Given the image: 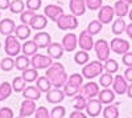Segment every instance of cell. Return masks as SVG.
<instances>
[{"instance_id":"9","label":"cell","mask_w":132,"mask_h":118,"mask_svg":"<svg viewBox=\"0 0 132 118\" xmlns=\"http://www.w3.org/2000/svg\"><path fill=\"white\" fill-rule=\"evenodd\" d=\"M79 94H82L83 97H86L87 100L94 98L95 95L99 94V85L96 82H87L83 84L81 89H79Z\"/></svg>"},{"instance_id":"22","label":"cell","mask_w":132,"mask_h":118,"mask_svg":"<svg viewBox=\"0 0 132 118\" xmlns=\"http://www.w3.org/2000/svg\"><path fill=\"white\" fill-rule=\"evenodd\" d=\"M129 4L126 2V0H118L114 5V9H115V15L118 17H124L129 13Z\"/></svg>"},{"instance_id":"39","label":"cell","mask_w":132,"mask_h":118,"mask_svg":"<svg viewBox=\"0 0 132 118\" xmlns=\"http://www.w3.org/2000/svg\"><path fill=\"white\" fill-rule=\"evenodd\" d=\"M36 16V12L35 11H30V9H27L24 11V12H21L20 13V20H21V23L23 24H30V21L33 20V17Z\"/></svg>"},{"instance_id":"16","label":"cell","mask_w":132,"mask_h":118,"mask_svg":"<svg viewBox=\"0 0 132 118\" xmlns=\"http://www.w3.org/2000/svg\"><path fill=\"white\" fill-rule=\"evenodd\" d=\"M112 88H114V92H115L116 94H124V93H127V90H128V84H127L126 77L120 76V74H118L116 77H114Z\"/></svg>"},{"instance_id":"5","label":"cell","mask_w":132,"mask_h":118,"mask_svg":"<svg viewBox=\"0 0 132 118\" xmlns=\"http://www.w3.org/2000/svg\"><path fill=\"white\" fill-rule=\"evenodd\" d=\"M57 25L61 31H73L78 27V20H77V16L71 15H62L57 21Z\"/></svg>"},{"instance_id":"34","label":"cell","mask_w":132,"mask_h":118,"mask_svg":"<svg viewBox=\"0 0 132 118\" xmlns=\"http://www.w3.org/2000/svg\"><path fill=\"white\" fill-rule=\"evenodd\" d=\"M12 90H13L12 85L8 84L7 81H4L2 85H0V101L7 100L9 95H11V93H12Z\"/></svg>"},{"instance_id":"29","label":"cell","mask_w":132,"mask_h":118,"mask_svg":"<svg viewBox=\"0 0 132 118\" xmlns=\"http://www.w3.org/2000/svg\"><path fill=\"white\" fill-rule=\"evenodd\" d=\"M29 65H32V62H30V60L28 58V56H25V55L17 56L16 60H15V67H16V69H19V70H21V72L25 70V69H28Z\"/></svg>"},{"instance_id":"37","label":"cell","mask_w":132,"mask_h":118,"mask_svg":"<svg viewBox=\"0 0 132 118\" xmlns=\"http://www.w3.org/2000/svg\"><path fill=\"white\" fill-rule=\"evenodd\" d=\"M24 2L23 0H13V2H11V5H9V11L12 13H21L24 12Z\"/></svg>"},{"instance_id":"25","label":"cell","mask_w":132,"mask_h":118,"mask_svg":"<svg viewBox=\"0 0 132 118\" xmlns=\"http://www.w3.org/2000/svg\"><path fill=\"white\" fill-rule=\"evenodd\" d=\"M37 49H38V45L36 44L35 40H32V41H25L24 42L23 48H21V52H23L25 56H35Z\"/></svg>"},{"instance_id":"41","label":"cell","mask_w":132,"mask_h":118,"mask_svg":"<svg viewBox=\"0 0 132 118\" xmlns=\"http://www.w3.org/2000/svg\"><path fill=\"white\" fill-rule=\"evenodd\" d=\"M12 88L16 93H20V92H23L27 86H25V81L23 77H15L13 81H12Z\"/></svg>"},{"instance_id":"35","label":"cell","mask_w":132,"mask_h":118,"mask_svg":"<svg viewBox=\"0 0 132 118\" xmlns=\"http://www.w3.org/2000/svg\"><path fill=\"white\" fill-rule=\"evenodd\" d=\"M83 74H79V73H73L71 76L69 77V80H68V84H70V85H73V86H77V88H79L81 89V86L83 85Z\"/></svg>"},{"instance_id":"12","label":"cell","mask_w":132,"mask_h":118,"mask_svg":"<svg viewBox=\"0 0 132 118\" xmlns=\"http://www.w3.org/2000/svg\"><path fill=\"white\" fill-rule=\"evenodd\" d=\"M102 102L99 100H94V98H90L87 100V105H86V112L90 117H98L102 112Z\"/></svg>"},{"instance_id":"55","label":"cell","mask_w":132,"mask_h":118,"mask_svg":"<svg viewBox=\"0 0 132 118\" xmlns=\"http://www.w3.org/2000/svg\"><path fill=\"white\" fill-rule=\"evenodd\" d=\"M128 16H129V20H131V21H132V9H131V11H129V13H128Z\"/></svg>"},{"instance_id":"54","label":"cell","mask_w":132,"mask_h":118,"mask_svg":"<svg viewBox=\"0 0 132 118\" xmlns=\"http://www.w3.org/2000/svg\"><path fill=\"white\" fill-rule=\"evenodd\" d=\"M127 94H128V97L132 98V82L128 85V90H127Z\"/></svg>"},{"instance_id":"15","label":"cell","mask_w":132,"mask_h":118,"mask_svg":"<svg viewBox=\"0 0 132 118\" xmlns=\"http://www.w3.org/2000/svg\"><path fill=\"white\" fill-rule=\"evenodd\" d=\"M69 7H70V11L74 16H82L85 15L86 12V0H70L69 3Z\"/></svg>"},{"instance_id":"36","label":"cell","mask_w":132,"mask_h":118,"mask_svg":"<svg viewBox=\"0 0 132 118\" xmlns=\"http://www.w3.org/2000/svg\"><path fill=\"white\" fill-rule=\"evenodd\" d=\"M102 28H103V23H102L101 20H93L91 23L87 25V31H89L93 36L94 35H98L99 32L102 31Z\"/></svg>"},{"instance_id":"24","label":"cell","mask_w":132,"mask_h":118,"mask_svg":"<svg viewBox=\"0 0 132 118\" xmlns=\"http://www.w3.org/2000/svg\"><path fill=\"white\" fill-rule=\"evenodd\" d=\"M23 97L27 98V100H40L41 97V90L37 88V86H27L24 90H23Z\"/></svg>"},{"instance_id":"56","label":"cell","mask_w":132,"mask_h":118,"mask_svg":"<svg viewBox=\"0 0 132 118\" xmlns=\"http://www.w3.org/2000/svg\"><path fill=\"white\" fill-rule=\"evenodd\" d=\"M126 2H127L128 4H132V0H126Z\"/></svg>"},{"instance_id":"1","label":"cell","mask_w":132,"mask_h":118,"mask_svg":"<svg viewBox=\"0 0 132 118\" xmlns=\"http://www.w3.org/2000/svg\"><path fill=\"white\" fill-rule=\"evenodd\" d=\"M46 77L50 80V82H52V85L54 88L65 86V84L68 82V80H69L68 73H66L63 65L60 64V62H53L52 65L48 68Z\"/></svg>"},{"instance_id":"57","label":"cell","mask_w":132,"mask_h":118,"mask_svg":"<svg viewBox=\"0 0 132 118\" xmlns=\"http://www.w3.org/2000/svg\"><path fill=\"white\" fill-rule=\"evenodd\" d=\"M16 118H25V117H21V115H20V117H16Z\"/></svg>"},{"instance_id":"44","label":"cell","mask_w":132,"mask_h":118,"mask_svg":"<svg viewBox=\"0 0 132 118\" xmlns=\"http://www.w3.org/2000/svg\"><path fill=\"white\" fill-rule=\"evenodd\" d=\"M65 114H66V109L63 106H56V108H53V110L50 112L52 118H63Z\"/></svg>"},{"instance_id":"51","label":"cell","mask_w":132,"mask_h":118,"mask_svg":"<svg viewBox=\"0 0 132 118\" xmlns=\"http://www.w3.org/2000/svg\"><path fill=\"white\" fill-rule=\"evenodd\" d=\"M124 77H126L127 81L132 82V67H128V68L126 69V72H124Z\"/></svg>"},{"instance_id":"13","label":"cell","mask_w":132,"mask_h":118,"mask_svg":"<svg viewBox=\"0 0 132 118\" xmlns=\"http://www.w3.org/2000/svg\"><path fill=\"white\" fill-rule=\"evenodd\" d=\"M61 44L63 45L66 52H73V50H75L77 45H78V37H77L75 33H68L63 36Z\"/></svg>"},{"instance_id":"14","label":"cell","mask_w":132,"mask_h":118,"mask_svg":"<svg viewBox=\"0 0 132 118\" xmlns=\"http://www.w3.org/2000/svg\"><path fill=\"white\" fill-rule=\"evenodd\" d=\"M37 108H36V102L33 100H24L21 102V106H20V115L21 117H29L32 115L33 113H36Z\"/></svg>"},{"instance_id":"38","label":"cell","mask_w":132,"mask_h":118,"mask_svg":"<svg viewBox=\"0 0 132 118\" xmlns=\"http://www.w3.org/2000/svg\"><path fill=\"white\" fill-rule=\"evenodd\" d=\"M99 84L103 88H110L111 85L114 84V77H112V73H103L101 76V80H99Z\"/></svg>"},{"instance_id":"21","label":"cell","mask_w":132,"mask_h":118,"mask_svg":"<svg viewBox=\"0 0 132 118\" xmlns=\"http://www.w3.org/2000/svg\"><path fill=\"white\" fill-rule=\"evenodd\" d=\"M65 52V48L62 44H58V42H52V44L48 47V55L52 58H61L62 55Z\"/></svg>"},{"instance_id":"4","label":"cell","mask_w":132,"mask_h":118,"mask_svg":"<svg viewBox=\"0 0 132 118\" xmlns=\"http://www.w3.org/2000/svg\"><path fill=\"white\" fill-rule=\"evenodd\" d=\"M94 49H95V53H96V57L99 61H106L110 58V50H111V47L110 44L101 39V40H96L95 44H94Z\"/></svg>"},{"instance_id":"43","label":"cell","mask_w":132,"mask_h":118,"mask_svg":"<svg viewBox=\"0 0 132 118\" xmlns=\"http://www.w3.org/2000/svg\"><path fill=\"white\" fill-rule=\"evenodd\" d=\"M63 93L68 95V97H74L75 94H78V93H79V88L73 86V85H70V84L66 82V84H65V86H63Z\"/></svg>"},{"instance_id":"27","label":"cell","mask_w":132,"mask_h":118,"mask_svg":"<svg viewBox=\"0 0 132 118\" xmlns=\"http://www.w3.org/2000/svg\"><path fill=\"white\" fill-rule=\"evenodd\" d=\"M15 33H16V37L19 40H27L30 36V28L28 27V24L17 25L15 29Z\"/></svg>"},{"instance_id":"49","label":"cell","mask_w":132,"mask_h":118,"mask_svg":"<svg viewBox=\"0 0 132 118\" xmlns=\"http://www.w3.org/2000/svg\"><path fill=\"white\" fill-rule=\"evenodd\" d=\"M123 64L126 67H132V52H127L123 55V58H122Z\"/></svg>"},{"instance_id":"42","label":"cell","mask_w":132,"mask_h":118,"mask_svg":"<svg viewBox=\"0 0 132 118\" xmlns=\"http://www.w3.org/2000/svg\"><path fill=\"white\" fill-rule=\"evenodd\" d=\"M104 69L108 73H115V72H118L119 65H118V62L114 58H108V60L104 61Z\"/></svg>"},{"instance_id":"45","label":"cell","mask_w":132,"mask_h":118,"mask_svg":"<svg viewBox=\"0 0 132 118\" xmlns=\"http://www.w3.org/2000/svg\"><path fill=\"white\" fill-rule=\"evenodd\" d=\"M35 118H52V117H50V113L48 112V109L45 106H40V108H37V110L35 113Z\"/></svg>"},{"instance_id":"11","label":"cell","mask_w":132,"mask_h":118,"mask_svg":"<svg viewBox=\"0 0 132 118\" xmlns=\"http://www.w3.org/2000/svg\"><path fill=\"white\" fill-rule=\"evenodd\" d=\"M44 13L45 16L53 21H57L62 15H63V9L60 7V5H56V4H48L44 9Z\"/></svg>"},{"instance_id":"6","label":"cell","mask_w":132,"mask_h":118,"mask_svg":"<svg viewBox=\"0 0 132 118\" xmlns=\"http://www.w3.org/2000/svg\"><path fill=\"white\" fill-rule=\"evenodd\" d=\"M32 67L33 68H36L37 70L38 69H46L49 68L52 64H53V58L48 55V56H44V55H35V56H32Z\"/></svg>"},{"instance_id":"40","label":"cell","mask_w":132,"mask_h":118,"mask_svg":"<svg viewBox=\"0 0 132 118\" xmlns=\"http://www.w3.org/2000/svg\"><path fill=\"white\" fill-rule=\"evenodd\" d=\"M15 68V60H12V57H5L0 61V69L4 72H9Z\"/></svg>"},{"instance_id":"2","label":"cell","mask_w":132,"mask_h":118,"mask_svg":"<svg viewBox=\"0 0 132 118\" xmlns=\"http://www.w3.org/2000/svg\"><path fill=\"white\" fill-rule=\"evenodd\" d=\"M104 67L102 65V61H91L89 64H86L82 69V74L83 77L90 80V78H94L96 76H99L102 72H103Z\"/></svg>"},{"instance_id":"58","label":"cell","mask_w":132,"mask_h":118,"mask_svg":"<svg viewBox=\"0 0 132 118\" xmlns=\"http://www.w3.org/2000/svg\"><path fill=\"white\" fill-rule=\"evenodd\" d=\"M0 16H2V9H0Z\"/></svg>"},{"instance_id":"47","label":"cell","mask_w":132,"mask_h":118,"mask_svg":"<svg viewBox=\"0 0 132 118\" xmlns=\"http://www.w3.org/2000/svg\"><path fill=\"white\" fill-rule=\"evenodd\" d=\"M86 5L89 9L95 11V9H101L102 7V0H86Z\"/></svg>"},{"instance_id":"23","label":"cell","mask_w":132,"mask_h":118,"mask_svg":"<svg viewBox=\"0 0 132 118\" xmlns=\"http://www.w3.org/2000/svg\"><path fill=\"white\" fill-rule=\"evenodd\" d=\"M115 92L111 90V89H108V88H104L103 90L99 92L98 94V100L101 101L102 104H111L114 100H115Z\"/></svg>"},{"instance_id":"31","label":"cell","mask_w":132,"mask_h":118,"mask_svg":"<svg viewBox=\"0 0 132 118\" xmlns=\"http://www.w3.org/2000/svg\"><path fill=\"white\" fill-rule=\"evenodd\" d=\"M21 77L24 78L25 82H33L38 78V72L36 68H28L25 70H23V74H21Z\"/></svg>"},{"instance_id":"19","label":"cell","mask_w":132,"mask_h":118,"mask_svg":"<svg viewBox=\"0 0 132 118\" xmlns=\"http://www.w3.org/2000/svg\"><path fill=\"white\" fill-rule=\"evenodd\" d=\"M16 29L15 25V21L11 20V19H3L0 21V33L4 35V36H9L12 35Z\"/></svg>"},{"instance_id":"18","label":"cell","mask_w":132,"mask_h":118,"mask_svg":"<svg viewBox=\"0 0 132 118\" xmlns=\"http://www.w3.org/2000/svg\"><path fill=\"white\" fill-rule=\"evenodd\" d=\"M33 40L36 41V44L38 45V48H48L52 44V37L48 32H38L35 35Z\"/></svg>"},{"instance_id":"46","label":"cell","mask_w":132,"mask_h":118,"mask_svg":"<svg viewBox=\"0 0 132 118\" xmlns=\"http://www.w3.org/2000/svg\"><path fill=\"white\" fill-rule=\"evenodd\" d=\"M41 4H42L41 0H27V8L30 11H35V12L41 8Z\"/></svg>"},{"instance_id":"48","label":"cell","mask_w":132,"mask_h":118,"mask_svg":"<svg viewBox=\"0 0 132 118\" xmlns=\"http://www.w3.org/2000/svg\"><path fill=\"white\" fill-rule=\"evenodd\" d=\"M0 118H13V112L9 108H0Z\"/></svg>"},{"instance_id":"20","label":"cell","mask_w":132,"mask_h":118,"mask_svg":"<svg viewBox=\"0 0 132 118\" xmlns=\"http://www.w3.org/2000/svg\"><path fill=\"white\" fill-rule=\"evenodd\" d=\"M30 28H33L35 31H42L48 25V19L45 15H38L36 13V16L33 17V20L30 21Z\"/></svg>"},{"instance_id":"28","label":"cell","mask_w":132,"mask_h":118,"mask_svg":"<svg viewBox=\"0 0 132 118\" xmlns=\"http://www.w3.org/2000/svg\"><path fill=\"white\" fill-rule=\"evenodd\" d=\"M126 29H127V24L123 20V17H118L112 24V33L119 36V35H122L123 32H126Z\"/></svg>"},{"instance_id":"53","label":"cell","mask_w":132,"mask_h":118,"mask_svg":"<svg viewBox=\"0 0 132 118\" xmlns=\"http://www.w3.org/2000/svg\"><path fill=\"white\" fill-rule=\"evenodd\" d=\"M126 33H127V35H128V37L132 40V21H131V24H128V25H127Z\"/></svg>"},{"instance_id":"50","label":"cell","mask_w":132,"mask_h":118,"mask_svg":"<svg viewBox=\"0 0 132 118\" xmlns=\"http://www.w3.org/2000/svg\"><path fill=\"white\" fill-rule=\"evenodd\" d=\"M69 118H87V115H85V114L82 113V110H75V112H73V113L70 114Z\"/></svg>"},{"instance_id":"17","label":"cell","mask_w":132,"mask_h":118,"mask_svg":"<svg viewBox=\"0 0 132 118\" xmlns=\"http://www.w3.org/2000/svg\"><path fill=\"white\" fill-rule=\"evenodd\" d=\"M65 95L66 94L62 90H60V88H54V89H50L46 93V101L50 102V104H58V102L63 101Z\"/></svg>"},{"instance_id":"59","label":"cell","mask_w":132,"mask_h":118,"mask_svg":"<svg viewBox=\"0 0 132 118\" xmlns=\"http://www.w3.org/2000/svg\"><path fill=\"white\" fill-rule=\"evenodd\" d=\"M0 47H2V44H0Z\"/></svg>"},{"instance_id":"33","label":"cell","mask_w":132,"mask_h":118,"mask_svg":"<svg viewBox=\"0 0 132 118\" xmlns=\"http://www.w3.org/2000/svg\"><path fill=\"white\" fill-rule=\"evenodd\" d=\"M90 60V56H89V53H87V50H79V52H77L75 55H74V61L75 64H78V65H86L87 62H89Z\"/></svg>"},{"instance_id":"30","label":"cell","mask_w":132,"mask_h":118,"mask_svg":"<svg viewBox=\"0 0 132 118\" xmlns=\"http://www.w3.org/2000/svg\"><path fill=\"white\" fill-rule=\"evenodd\" d=\"M118 105H120V104L116 102V104H114V105L106 106L104 110H103V117H104V118H118V117H119Z\"/></svg>"},{"instance_id":"7","label":"cell","mask_w":132,"mask_h":118,"mask_svg":"<svg viewBox=\"0 0 132 118\" xmlns=\"http://www.w3.org/2000/svg\"><path fill=\"white\" fill-rule=\"evenodd\" d=\"M110 47H111V50L118 53V55H124L129 50V42L122 37H115L111 40Z\"/></svg>"},{"instance_id":"10","label":"cell","mask_w":132,"mask_h":118,"mask_svg":"<svg viewBox=\"0 0 132 118\" xmlns=\"http://www.w3.org/2000/svg\"><path fill=\"white\" fill-rule=\"evenodd\" d=\"M115 15V9L111 5H102L98 13V20H101L103 24H110L111 20L114 19Z\"/></svg>"},{"instance_id":"32","label":"cell","mask_w":132,"mask_h":118,"mask_svg":"<svg viewBox=\"0 0 132 118\" xmlns=\"http://www.w3.org/2000/svg\"><path fill=\"white\" fill-rule=\"evenodd\" d=\"M71 105L74 106V109H75V110H83V109H86V105H87V98H86V97H83L82 94L74 95Z\"/></svg>"},{"instance_id":"3","label":"cell","mask_w":132,"mask_h":118,"mask_svg":"<svg viewBox=\"0 0 132 118\" xmlns=\"http://www.w3.org/2000/svg\"><path fill=\"white\" fill-rule=\"evenodd\" d=\"M21 48L23 47L20 45V41H19V39L16 36L9 35V36L5 37V47H4V49H5V53L9 57H17V55L21 52Z\"/></svg>"},{"instance_id":"52","label":"cell","mask_w":132,"mask_h":118,"mask_svg":"<svg viewBox=\"0 0 132 118\" xmlns=\"http://www.w3.org/2000/svg\"><path fill=\"white\" fill-rule=\"evenodd\" d=\"M11 2L9 0H0V9H9Z\"/></svg>"},{"instance_id":"8","label":"cell","mask_w":132,"mask_h":118,"mask_svg":"<svg viewBox=\"0 0 132 118\" xmlns=\"http://www.w3.org/2000/svg\"><path fill=\"white\" fill-rule=\"evenodd\" d=\"M78 44H79V48L83 49V50H91L94 48V40H93V35L90 33L89 31H82L79 33V39H78Z\"/></svg>"},{"instance_id":"26","label":"cell","mask_w":132,"mask_h":118,"mask_svg":"<svg viewBox=\"0 0 132 118\" xmlns=\"http://www.w3.org/2000/svg\"><path fill=\"white\" fill-rule=\"evenodd\" d=\"M36 86L42 92V93H48L50 89H52V82H50V80L46 77V76H44V77H38L37 80H36Z\"/></svg>"}]
</instances>
